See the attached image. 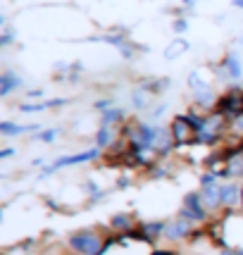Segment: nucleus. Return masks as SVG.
<instances>
[{
	"instance_id": "obj_12",
	"label": "nucleus",
	"mask_w": 243,
	"mask_h": 255,
	"mask_svg": "<svg viewBox=\"0 0 243 255\" xmlns=\"http://www.w3.org/2000/svg\"><path fill=\"white\" fill-rule=\"evenodd\" d=\"M184 50H189V43H186L184 39H179V41H174L167 50H164V57H167V60H172V57H176V55H181Z\"/></svg>"
},
{
	"instance_id": "obj_27",
	"label": "nucleus",
	"mask_w": 243,
	"mask_h": 255,
	"mask_svg": "<svg viewBox=\"0 0 243 255\" xmlns=\"http://www.w3.org/2000/svg\"><path fill=\"white\" fill-rule=\"evenodd\" d=\"M234 5H236V7H243V0H234Z\"/></svg>"
},
{
	"instance_id": "obj_7",
	"label": "nucleus",
	"mask_w": 243,
	"mask_h": 255,
	"mask_svg": "<svg viewBox=\"0 0 243 255\" xmlns=\"http://www.w3.org/2000/svg\"><path fill=\"white\" fill-rule=\"evenodd\" d=\"M22 86V81L14 77L12 72H5L2 77H0V95H7L12 88H19Z\"/></svg>"
},
{
	"instance_id": "obj_16",
	"label": "nucleus",
	"mask_w": 243,
	"mask_h": 255,
	"mask_svg": "<svg viewBox=\"0 0 243 255\" xmlns=\"http://www.w3.org/2000/svg\"><path fill=\"white\" fill-rule=\"evenodd\" d=\"M55 136H57V129H48V131H40L39 134V138L43 141V143H50Z\"/></svg>"
},
{
	"instance_id": "obj_26",
	"label": "nucleus",
	"mask_w": 243,
	"mask_h": 255,
	"mask_svg": "<svg viewBox=\"0 0 243 255\" xmlns=\"http://www.w3.org/2000/svg\"><path fill=\"white\" fill-rule=\"evenodd\" d=\"M184 5H186V7H193V0H184Z\"/></svg>"
},
{
	"instance_id": "obj_11",
	"label": "nucleus",
	"mask_w": 243,
	"mask_h": 255,
	"mask_svg": "<svg viewBox=\"0 0 243 255\" xmlns=\"http://www.w3.org/2000/svg\"><path fill=\"white\" fill-rule=\"evenodd\" d=\"M31 129H36V127H34V124H31V127H19V124H10V122H2V124H0V134H5V136L31 131Z\"/></svg>"
},
{
	"instance_id": "obj_25",
	"label": "nucleus",
	"mask_w": 243,
	"mask_h": 255,
	"mask_svg": "<svg viewBox=\"0 0 243 255\" xmlns=\"http://www.w3.org/2000/svg\"><path fill=\"white\" fill-rule=\"evenodd\" d=\"M222 255H243V251H224Z\"/></svg>"
},
{
	"instance_id": "obj_13",
	"label": "nucleus",
	"mask_w": 243,
	"mask_h": 255,
	"mask_svg": "<svg viewBox=\"0 0 243 255\" xmlns=\"http://www.w3.org/2000/svg\"><path fill=\"white\" fill-rule=\"evenodd\" d=\"M110 141H112V131H110V127H100V129H98V134H95V143H98V148L110 146Z\"/></svg>"
},
{
	"instance_id": "obj_10",
	"label": "nucleus",
	"mask_w": 243,
	"mask_h": 255,
	"mask_svg": "<svg viewBox=\"0 0 243 255\" xmlns=\"http://www.w3.org/2000/svg\"><path fill=\"white\" fill-rule=\"evenodd\" d=\"M219 193H222V203L224 205H234L236 198H239V188L234 186V184H227V186L219 188Z\"/></svg>"
},
{
	"instance_id": "obj_29",
	"label": "nucleus",
	"mask_w": 243,
	"mask_h": 255,
	"mask_svg": "<svg viewBox=\"0 0 243 255\" xmlns=\"http://www.w3.org/2000/svg\"><path fill=\"white\" fill-rule=\"evenodd\" d=\"M158 255H162V253H158Z\"/></svg>"
},
{
	"instance_id": "obj_6",
	"label": "nucleus",
	"mask_w": 243,
	"mask_h": 255,
	"mask_svg": "<svg viewBox=\"0 0 243 255\" xmlns=\"http://www.w3.org/2000/svg\"><path fill=\"white\" fill-rule=\"evenodd\" d=\"M201 198H202V205H205V208H215V205L222 203V193H219V188L212 184V186H202Z\"/></svg>"
},
{
	"instance_id": "obj_23",
	"label": "nucleus",
	"mask_w": 243,
	"mask_h": 255,
	"mask_svg": "<svg viewBox=\"0 0 243 255\" xmlns=\"http://www.w3.org/2000/svg\"><path fill=\"white\" fill-rule=\"evenodd\" d=\"M134 105L136 108H143V95H134Z\"/></svg>"
},
{
	"instance_id": "obj_17",
	"label": "nucleus",
	"mask_w": 243,
	"mask_h": 255,
	"mask_svg": "<svg viewBox=\"0 0 243 255\" xmlns=\"http://www.w3.org/2000/svg\"><path fill=\"white\" fill-rule=\"evenodd\" d=\"M143 229H146V234H148V236H158V234H160V231H162V229H164V227L155 222V224H146V227H143Z\"/></svg>"
},
{
	"instance_id": "obj_18",
	"label": "nucleus",
	"mask_w": 243,
	"mask_h": 255,
	"mask_svg": "<svg viewBox=\"0 0 243 255\" xmlns=\"http://www.w3.org/2000/svg\"><path fill=\"white\" fill-rule=\"evenodd\" d=\"M215 181H217V174H215V172H210V174H202V176H201V184H202V186H212Z\"/></svg>"
},
{
	"instance_id": "obj_22",
	"label": "nucleus",
	"mask_w": 243,
	"mask_h": 255,
	"mask_svg": "<svg viewBox=\"0 0 243 255\" xmlns=\"http://www.w3.org/2000/svg\"><path fill=\"white\" fill-rule=\"evenodd\" d=\"M95 108L100 110V112H105V110H110V100H98V103H95Z\"/></svg>"
},
{
	"instance_id": "obj_14",
	"label": "nucleus",
	"mask_w": 243,
	"mask_h": 255,
	"mask_svg": "<svg viewBox=\"0 0 243 255\" xmlns=\"http://www.w3.org/2000/svg\"><path fill=\"white\" fill-rule=\"evenodd\" d=\"M172 131H164V129H160V134H158V141H155V148H160L162 153H167L169 150V143H172Z\"/></svg>"
},
{
	"instance_id": "obj_4",
	"label": "nucleus",
	"mask_w": 243,
	"mask_h": 255,
	"mask_svg": "<svg viewBox=\"0 0 243 255\" xmlns=\"http://www.w3.org/2000/svg\"><path fill=\"white\" fill-rule=\"evenodd\" d=\"M189 231H191L189 219L181 217V219H176V222H172V224L164 227V236H167V239H181V236H186Z\"/></svg>"
},
{
	"instance_id": "obj_28",
	"label": "nucleus",
	"mask_w": 243,
	"mask_h": 255,
	"mask_svg": "<svg viewBox=\"0 0 243 255\" xmlns=\"http://www.w3.org/2000/svg\"><path fill=\"white\" fill-rule=\"evenodd\" d=\"M241 196H243V191H241Z\"/></svg>"
},
{
	"instance_id": "obj_15",
	"label": "nucleus",
	"mask_w": 243,
	"mask_h": 255,
	"mask_svg": "<svg viewBox=\"0 0 243 255\" xmlns=\"http://www.w3.org/2000/svg\"><path fill=\"white\" fill-rule=\"evenodd\" d=\"M120 120H122V110L117 108H110L103 112V127H110L112 122H120Z\"/></svg>"
},
{
	"instance_id": "obj_21",
	"label": "nucleus",
	"mask_w": 243,
	"mask_h": 255,
	"mask_svg": "<svg viewBox=\"0 0 243 255\" xmlns=\"http://www.w3.org/2000/svg\"><path fill=\"white\" fill-rule=\"evenodd\" d=\"M10 43H12V31H5V34L0 36V45L5 48V45H10Z\"/></svg>"
},
{
	"instance_id": "obj_3",
	"label": "nucleus",
	"mask_w": 243,
	"mask_h": 255,
	"mask_svg": "<svg viewBox=\"0 0 243 255\" xmlns=\"http://www.w3.org/2000/svg\"><path fill=\"white\" fill-rule=\"evenodd\" d=\"M202 198L198 193H189L186 198H184V210H181V217H186V219H205V210H202Z\"/></svg>"
},
{
	"instance_id": "obj_2",
	"label": "nucleus",
	"mask_w": 243,
	"mask_h": 255,
	"mask_svg": "<svg viewBox=\"0 0 243 255\" xmlns=\"http://www.w3.org/2000/svg\"><path fill=\"white\" fill-rule=\"evenodd\" d=\"M172 138H174L176 143H189V141H193V136H196V129L191 127V122L186 120V117H174V122H172Z\"/></svg>"
},
{
	"instance_id": "obj_24",
	"label": "nucleus",
	"mask_w": 243,
	"mask_h": 255,
	"mask_svg": "<svg viewBox=\"0 0 243 255\" xmlns=\"http://www.w3.org/2000/svg\"><path fill=\"white\" fill-rule=\"evenodd\" d=\"M10 155H12V148H2L0 150V158H10Z\"/></svg>"
},
{
	"instance_id": "obj_8",
	"label": "nucleus",
	"mask_w": 243,
	"mask_h": 255,
	"mask_svg": "<svg viewBox=\"0 0 243 255\" xmlns=\"http://www.w3.org/2000/svg\"><path fill=\"white\" fill-rule=\"evenodd\" d=\"M227 174H231V176L243 174V153H236V155L227 158Z\"/></svg>"
},
{
	"instance_id": "obj_19",
	"label": "nucleus",
	"mask_w": 243,
	"mask_h": 255,
	"mask_svg": "<svg viewBox=\"0 0 243 255\" xmlns=\"http://www.w3.org/2000/svg\"><path fill=\"white\" fill-rule=\"evenodd\" d=\"M186 29H189V22H186V19H176V22H174V31H176V34H184Z\"/></svg>"
},
{
	"instance_id": "obj_5",
	"label": "nucleus",
	"mask_w": 243,
	"mask_h": 255,
	"mask_svg": "<svg viewBox=\"0 0 243 255\" xmlns=\"http://www.w3.org/2000/svg\"><path fill=\"white\" fill-rule=\"evenodd\" d=\"M98 158V150H86V153H79V155H67V158H60V160L55 162V170H60V167H69V165H81V162H88Z\"/></svg>"
},
{
	"instance_id": "obj_9",
	"label": "nucleus",
	"mask_w": 243,
	"mask_h": 255,
	"mask_svg": "<svg viewBox=\"0 0 243 255\" xmlns=\"http://www.w3.org/2000/svg\"><path fill=\"white\" fill-rule=\"evenodd\" d=\"M224 67H227V72H229L231 79H239V77H241V62H239L236 53L227 55V60H224Z\"/></svg>"
},
{
	"instance_id": "obj_1",
	"label": "nucleus",
	"mask_w": 243,
	"mask_h": 255,
	"mask_svg": "<svg viewBox=\"0 0 243 255\" xmlns=\"http://www.w3.org/2000/svg\"><path fill=\"white\" fill-rule=\"evenodd\" d=\"M69 246L81 255H98V251H100V239L83 231V234H74V236L69 239Z\"/></svg>"
},
{
	"instance_id": "obj_20",
	"label": "nucleus",
	"mask_w": 243,
	"mask_h": 255,
	"mask_svg": "<svg viewBox=\"0 0 243 255\" xmlns=\"http://www.w3.org/2000/svg\"><path fill=\"white\" fill-rule=\"evenodd\" d=\"M112 227H117V229L129 227V217H115V219H112Z\"/></svg>"
}]
</instances>
